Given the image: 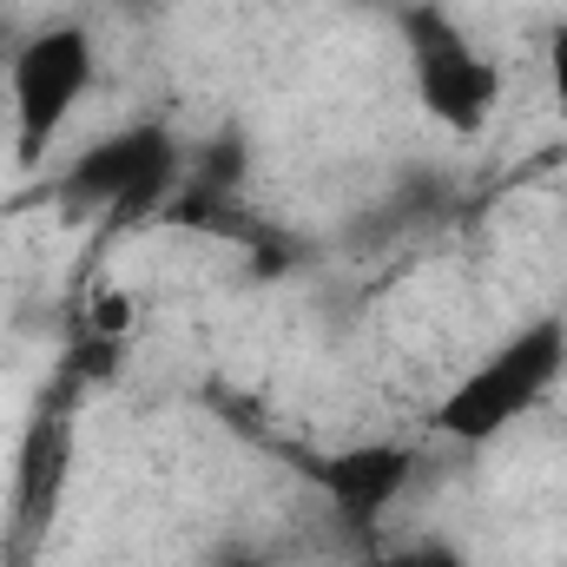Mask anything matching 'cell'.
I'll return each mask as SVG.
<instances>
[{"label":"cell","mask_w":567,"mask_h":567,"mask_svg":"<svg viewBox=\"0 0 567 567\" xmlns=\"http://www.w3.org/2000/svg\"><path fill=\"white\" fill-rule=\"evenodd\" d=\"M567 363V323L548 317V323H528L515 330L495 357H482L442 403H435V435L449 442H495L508 423H522L561 377Z\"/></svg>","instance_id":"6da1fadb"},{"label":"cell","mask_w":567,"mask_h":567,"mask_svg":"<svg viewBox=\"0 0 567 567\" xmlns=\"http://www.w3.org/2000/svg\"><path fill=\"white\" fill-rule=\"evenodd\" d=\"M93 73H100V53H93V33L80 20H60V27H40L33 40H20L13 66H7V93H13V145H20V165H40L73 106L93 93Z\"/></svg>","instance_id":"7a4b0ae2"},{"label":"cell","mask_w":567,"mask_h":567,"mask_svg":"<svg viewBox=\"0 0 567 567\" xmlns=\"http://www.w3.org/2000/svg\"><path fill=\"white\" fill-rule=\"evenodd\" d=\"M66 482H73V416L47 403L20 429V449H13V561L7 567H27L47 548L66 508Z\"/></svg>","instance_id":"3957f363"},{"label":"cell","mask_w":567,"mask_h":567,"mask_svg":"<svg viewBox=\"0 0 567 567\" xmlns=\"http://www.w3.org/2000/svg\"><path fill=\"white\" fill-rule=\"evenodd\" d=\"M310 475H317V488L337 502V515H343L350 528H377V522H390V508L410 495V482H416V449H410V442H350V449H337V455H317Z\"/></svg>","instance_id":"277c9868"},{"label":"cell","mask_w":567,"mask_h":567,"mask_svg":"<svg viewBox=\"0 0 567 567\" xmlns=\"http://www.w3.org/2000/svg\"><path fill=\"white\" fill-rule=\"evenodd\" d=\"M165 185H178V152L158 126H133V133H113L100 140L80 165H73V192L80 198H106L120 212H133L145 198H158Z\"/></svg>","instance_id":"5b68a950"},{"label":"cell","mask_w":567,"mask_h":567,"mask_svg":"<svg viewBox=\"0 0 567 567\" xmlns=\"http://www.w3.org/2000/svg\"><path fill=\"white\" fill-rule=\"evenodd\" d=\"M416 86H423V106L442 120V126H455V133H475V126L488 120L495 93H502L495 66H488L482 53H468L449 27L423 33V53H416Z\"/></svg>","instance_id":"8992f818"},{"label":"cell","mask_w":567,"mask_h":567,"mask_svg":"<svg viewBox=\"0 0 567 567\" xmlns=\"http://www.w3.org/2000/svg\"><path fill=\"white\" fill-rule=\"evenodd\" d=\"M133 330H140V297H133L126 284H100V290L86 297V330H80V337L133 343Z\"/></svg>","instance_id":"52a82bcc"},{"label":"cell","mask_w":567,"mask_h":567,"mask_svg":"<svg viewBox=\"0 0 567 567\" xmlns=\"http://www.w3.org/2000/svg\"><path fill=\"white\" fill-rule=\"evenodd\" d=\"M548 86H555V106H561V126H567V20L548 33Z\"/></svg>","instance_id":"ba28073f"}]
</instances>
